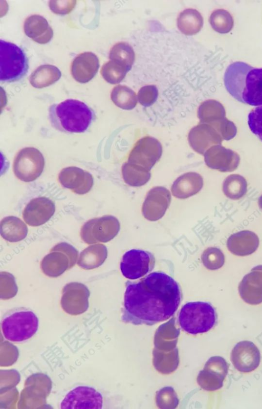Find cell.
Returning a JSON list of instances; mask_svg holds the SVG:
<instances>
[{
	"label": "cell",
	"mask_w": 262,
	"mask_h": 409,
	"mask_svg": "<svg viewBox=\"0 0 262 409\" xmlns=\"http://www.w3.org/2000/svg\"><path fill=\"white\" fill-rule=\"evenodd\" d=\"M126 285L121 316L125 323L152 326L165 321L175 314L182 300L178 283L162 272L149 273Z\"/></svg>",
	"instance_id": "6da1fadb"
},
{
	"label": "cell",
	"mask_w": 262,
	"mask_h": 409,
	"mask_svg": "<svg viewBox=\"0 0 262 409\" xmlns=\"http://www.w3.org/2000/svg\"><path fill=\"white\" fill-rule=\"evenodd\" d=\"M224 85L237 101L252 106H262V68L235 61L227 68Z\"/></svg>",
	"instance_id": "7a4b0ae2"
},
{
	"label": "cell",
	"mask_w": 262,
	"mask_h": 409,
	"mask_svg": "<svg viewBox=\"0 0 262 409\" xmlns=\"http://www.w3.org/2000/svg\"><path fill=\"white\" fill-rule=\"evenodd\" d=\"M49 116L54 128L66 133H84L95 119L92 108L83 102L73 99L51 105Z\"/></svg>",
	"instance_id": "3957f363"
},
{
	"label": "cell",
	"mask_w": 262,
	"mask_h": 409,
	"mask_svg": "<svg viewBox=\"0 0 262 409\" xmlns=\"http://www.w3.org/2000/svg\"><path fill=\"white\" fill-rule=\"evenodd\" d=\"M215 308L206 302H188L181 309L178 321L181 329L192 335L208 332L217 324Z\"/></svg>",
	"instance_id": "277c9868"
},
{
	"label": "cell",
	"mask_w": 262,
	"mask_h": 409,
	"mask_svg": "<svg viewBox=\"0 0 262 409\" xmlns=\"http://www.w3.org/2000/svg\"><path fill=\"white\" fill-rule=\"evenodd\" d=\"M4 338L12 342H22L31 338L37 332L39 320L30 309L21 307L6 312L1 320Z\"/></svg>",
	"instance_id": "5b68a950"
},
{
	"label": "cell",
	"mask_w": 262,
	"mask_h": 409,
	"mask_svg": "<svg viewBox=\"0 0 262 409\" xmlns=\"http://www.w3.org/2000/svg\"><path fill=\"white\" fill-rule=\"evenodd\" d=\"M0 81H17L27 74L28 59L24 50L14 44L0 40Z\"/></svg>",
	"instance_id": "8992f818"
},
{
	"label": "cell",
	"mask_w": 262,
	"mask_h": 409,
	"mask_svg": "<svg viewBox=\"0 0 262 409\" xmlns=\"http://www.w3.org/2000/svg\"><path fill=\"white\" fill-rule=\"evenodd\" d=\"M78 256V252L73 246L66 242L58 243L43 258L41 270L48 276L57 277L73 267Z\"/></svg>",
	"instance_id": "52a82bcc"
},
{
	"label": "cell",
	"mask_w": 262,
	"mask_h": 409,
	"mask_svg": "<svg viewBox=\"0 0 262 409\" xmlns=\"http://www.w3.org/2000/svg\"><path fill=\"white\" fill-rule=\"evenodd\" d=\"M45 166V159L37 148L27 147L20 150L15 156L13 170L20 180L29 182L36 180L41 174Z\"/></svg>",
	"instance_id": "ba28073f"
},
{
	"label": "cell",
	"mask_w": 262,
	"mask_h": 409,
	"mask_svg": "<svg viewBox=\"0 0 262 409\" xmlns=\"http://www.w3.org/2000/svg\"><path fill=\"white\" fill-rule=\"evenodd\" d=\"M155 265V258L151 252L134 249L123 254L120 263V270L125 278L135 280L148 274Z\"/></svg>",
	"instance_id": "9c48e42d"
},
{
	"label": "cell",
	"mask_w": 262,
	"mask_h": 409,
	"mask_svg": "<svg viewBox=\"0 0 262 409\" xmlns=\"http://www.w3.org/2000/svg\"><path fill=\"white\" fill-rule=\"evenodd\" d=\"M117 219L111 216L90 220L81 227V238L88 244L109 241L117 234Z\"/></svg>",
	"instance_id": "30bf717a"
},
{
	"label": "cell",
	"mask_w": 262,
	"mask_h": 409,
	"mask_svg": "<svg viewBox=\"0 0 262 409\" xmlns=\"http://www.w3.org/2000/svg\"><path fill=\"white\" fill-rule=\"evenodd\" d=\"M162 154L161 143L151 137L139 139L131 150L127 162L150 171Z\"/></svg>",
	"instance_id": "8fae6325"
},
{
	"label": "cell",
	"mask_w": 262,
	"mask_h": 409,
	"mask_svg": "<svg viewBox=\"0 0 262 409\" xmlns=\"http://www.w3.org/2000/svg\"><path fill=\"white\" fill-rule=\"evenodd\" d=\"M103 397L95 388L76 386L69 392L60 403L62 409H101Z\"/></svg>",
	"instance_id": "7c38bea8"
},
{
	"label": "cell",
	"mask_w": 262,
	"mask_h": 409,
	"mask_svg": "<svg viewBox=\"0 0 262 409\" xmlns=\"http://www.w3.org/2000/svg\"><path fill=\"white\" fill-rule=\"evenodd\" d=\"M231 361L234 368L242 373H249L258 368L260 353L252 341L243 340L237 343L232 349Z\"/></svg>",
	"instance_id": "4fadbf2b"
},
{
	"label": "cell",
	"mask_w": 262,
	"mask_h": 409,
	"mask_svg": "<svg viewBox=\"0 0 262 409\" xmlns=\"http://www.w3.org/2000/svg\"><path fill=\"white\" fill-rule=\"evenodd\" d=\"M58 181L63 187L78 195L88 193L94 183L93 176L89 171L76 166L63 168L58 175Z\"/></svg>",
	"instance_id": "5bb4252c"
},
{
	"label": "cell",
	"mask_w": 262,
	"mask_h": 409,
	"mask_svg": "<svg viewBox=\"0 0 262 409\" xmlns=\"http://www.w3.org/2000/svg\"><path fill=\"white\" fill-rule=\"evenodd\" d=\"M55 211L54 203L50 199L38 197L32 199L23 212L25 222L31 226H39L48 222Z\"/></svg>",
	"instance_id": "9a60e30c"
},
{
	"label": "cell",
	"mask_w": 262,
	"mask_h": 409,
	"mask_svg": "<svg viewBox=\"0 0 262 409\" xmlns=\"http://www.w3.org/2000/svg\"><path fill=\"white\" fill-rule=\"evenodd\" d=\"M238 290L246 303L256 305L262 303V265L255 266L243 277Z\"/></svg>",
	"instance_id": "2e32d148"
},
{
	"label": "cell",
	"mask_w": 262,
	"mask_h": 409,
	"mask_svg": "<svg viewBox=\"0 0 262 409\" xmlns=\"http://www.w3.org/2000/svg\"><path fill=\"white\" fill-rule=\"evenodd\" d=\"M89 296L90 291L85 285L71 282L63 288L61 304L67 311H85L88 307Z\"/></svg>",
	"instance_id": "e0dca14e"
},
{
	"label": "cell",
	"mask_w": 262,
	"mask_h": 409,
	"mask_svg": "<svg viewBox=\"0 0 262 409\" xmlns=\"http://www.w3.org/2000/svg\"><path fill=\"white\" fill-rule=\"evenodd\" d=\"M99 68L98 57L93 52H85L77 55L73 60L71 72L76 81L85 83L94 77Z\"/></svg>",
	"instance_id": "ac0fdd59"
},
{
	"label": "cell",
	"mask_w": 262,
	"mask_h": 409,
	"mask_svg": "<svg viewBox=\"0 0 262 409\" xmlns=\"http://www.w3.org/2000/svg\"><path fill=\"white\" fill-rule=\"evenodd\" d=\"M259 240L254 232L244 230L232 234L227 241L228 250L233 254L244 256L253 253L258 248Z\"/></svg>",
	"instance_id": "d6986e66"
},
{
	"label": "cell",
	"mask_w": 262,
	"mask_h": 409,
	"mask_svg": "<svg viewBox=\"0 0 262 409\" xmlns=\"http://www.w3.org/2000/svg\"><path fill=\"white\" fill-rule=\"evenodd\" d=\"M24 30L28 37L40 44H47L53 36V31L47 19L38 14L32 15L25 19Z\"/></svg>",
	"instance_id": "ffe728a7"
},
{
	"label": "cell",
	"mask_w": 262,
	"mask_h": 409,
	"mask_svg": "<svg viewBox=\"0 0 262 409\" xmlns=\"http://www.w3.org/2000/svg\"><path fill=\"white\" fill-rule=\"evenodd\" d=\"M203 185V178L200 174L189 172L179 176L174 181L171 190L174 197L185 199L198 193Z\"/></svg>",
	"instance_id": "44dd1931"
},
{
	"label": "cell",
	"mask_w": 262,
	"mask_h": 409,
	"mask_svg": "<svg viewBox=\"0 0 262 409\" xmlns=\"http://www.w3.org/2000/svg\"><path fill=\"white\" fill-rule=\"evenodd\" d=\"M170 200L169 190L163 186H156L148 192L143 204V211L146 216H160L163 213Z\"/></svg>",
	"instance_id": "7402d4cb"
},
{
	"label": "cell",
	"mask_w": 262,
	"mask_h": 409,
	"mask_svg": "<svg viewBox=\"0 0 262 409\" xmlns=\"http://www.w3.org/2000/svg\"><path fill=\"white\" fill-rule=\"evenodd\" d=\"M206 374L208 379L207 390L214 391L221 388L228 374L229 365L221 356L211 357L206 363Z\"/></svg>",
	"instance_id": "603a6c76"
},
{
	"label": "cell",
	"mask_w": 262,
	"mask_h": 409,
	"mask_svg": "<svg viewBox=\"0 0 262 409\" xmlns=\"http://www.w3.org/2000/svg\"><path fill=\"white\" fill-rule=\"evenodd\" d=\"M215 140V137L210 127L205 123L192 127L188 135L190 146L196 153L203 154L210 144Z\"/></svg>",
	"instance_id": "cb8c5ba5"
},
{
	"label": "cell",
	"mask_w": 262,
	"mask_h": 409,
	"mask_svg": "<svg viewBox=\"0 0 262 409\" xmlns=\"http://www.w3.org/2000/svg\"><path fill=\"white\" fill-rule=\"evenodd\" d=\"M28 232L26 224L19 218L8 216L1 222V235L10 242H17L24 239Z\"/></svg>",
	"instance_id": "d4e9b609"
},
{
	"label": "cell",
	"mask_w": 262,
	"mask_h": 409,
	"mask_svg": "<svg viewBox=\"0 0 262 409\" xmlns=\"http://www.w3.org/2000/svg\"><path fill=\"white\" fill-rule=\"evenodd\" d=\"M107 256L106 247L94 244L84 249L80 254L77 265L82 269L90 270L101 266Z\"/></svg>",
	"instance_id": "484cf974"
},
{
	"label": "cell",
	"mask_w": 262,
	"mask_h": 409,
	"mask_svg": "<svg viewBox=\"0 0 262 409\" xmlns=\"http://www.w3.org/2000/svg\"><path fill=\"white\" fill-rule=\"evenodd\" d=\"M61 76L60 70L52 64L39 66L29 77L30 84L34 88L41 89L51 85L57 81Z\"/></svg>",
	"instance_id": "4316f807"
},
{
	"label": "cell",
	"mask_w": 262,
	"mask_h": 409,
	"mask_svg": "<svg viewBox=\"0 0 262 409\" xmlns=\"http://www.w3.org/2000/svg\"><path fill=\"white\" fill-rule=\"evenodd\" d=\"M203 25V18L196 10L188 8L181 12L177 19L179 30L187 35H192L198 33Z\"/></svg>",
	"instance_id": "83f0119b"
},
{
	"label": "cell",
	"mask_w": 262,
	"mask_h": 409,
	"mask_svg": "<svg viewBox=\"0 0 262 409\" xmlns=\"http://www.w3.org/2000/svg\"><path fill=\"white\" fill-rule=\"evenodd\" d=\"M121 171L124 182L130 186L140 187L144 185L151 177L150 171L128 162L122 165Z\"/></svg>",
	"instance_id": "f1b7e54d"
},
{
	"label": "cell",
	"mask_w": 262,
	"mask_h": 409,
	"mask_svg": "<svg viewBox=\"0 0 262 409\" xmlns=\"http://www.w3.org/2000/svg\"><path fill=\"white\" fill-rule=\"evenodd\" d=\"M111 98L116 105L125 110L133 109L138 100L136 93L129 87L123 85H118L113 89Z\"/></svg>",
	"instance_id": "f546056e"
},
{
	"label": "cell",
	"mask_w": 262,
	"mask_h": 409,
	"mask_svg": "<svg viewBox=\"0 0 262 409\" xmlns=\"http://www.w3.org/2000/svg\"><path fill=\"white\" fill-rule=\"evenodd\" d=\"M109 58L110 60L118 63L129 71L135 61V54L133 48L129 44L120 42L111 49Z\"/></svg>",
	"instance_id": "4dcf8cb0"
},
{
	"label": "cell",
	"mask_w": 262,
	"mask_h": 409,
	"mask_svg": "<svg viewBox=\"0 0 262 409\" xmlns=\"http://www.w3.org/2000/svg\"><path fill=\"white\" fill-rule=\"evenodd\" d=\"M212 29L221 34L229 32L232 29L234 21L232 15L226 10L219 9L212 12L209 17Z\"/></svg>",
	"instance_id": "1f68e13d"
},
{
	"label": "cell",
	"mask_w": 262,
	"mask_h": 409,
	"mask_svg": "<svg viewBox=\"0 0 262 409\" xmlns=\"http://www.w3.org/2000/svg\"><path fill=\"white\" fill-rule=\"evenodd\" d=\"M127 72L128 71L124 67L110 60L103 65L100 73L106 81L111 84H117L125 78Z\"/></svg>",
	"instance_id": "d6a6232c"
},
{
	"label": "cell",
	"mask_w": 262,
	"mask_h": 409,
	"mask_svg": "<svg viewBox=\"0 0 262 409\" xmlns=\"http://www.w3.org/2000/svg\"><path fill=\"white\" fill-rule=\"evenodd\" d=\"M220 103L214 100L205 101L201 104L198 110V116L200 122H208L222 114Z\"/></svg>",
	"instance_id": "836d02e7"
},
{
	"label": "cell",
	"mask_w": 262,
	"mask_h": 409,
	"mask_svg": "<svg viewBox=\"0 0 262 409\" xmlns=\"http://www.w3.org/2000/svg\"><path fill=\"white\" fill-rule=\"evenodd\" d=\"M202 260L206 268L210 270H216L224 265L225 255L220 249L210 247L204 251Z\"/></svg>",
	"instance_id": "e575fe53"
},
{
	"label": "cell",
	"mask_w": 262,
	"mask_h": 409,
	"mask_svg": "<svg viewBox=\"0 0 262 409\" xmlns=\"http://www.w3.org/2000/svg\"><path fill=\"white\" fill-rule=\"evenodd\" d=\"M248 124L252 133L262 141V106L256 107L249 113Z\"/></svg>",
	"instance_id": "d590c367"
},
{
	"label": "cell",
	"mask_w": 262,
	"mask_h": 409,
	"mask_svg": "<svg viewBox=\"0 0 262 409\" xmlns=\"http://www.w3.org/2000/svg\"><path fill=\"white\" fill-rule=\"evenodd\" d=\"M158 96V88L154 84L142 87L140 89L137 95L139 103L145 107L152 105L156 101Z\"/></svg>",
	"instance_id": "8d00e7d4"
},
{
	"label": "cell",
	"mask_w": 262,
	"mask_h": 409,
	"mask_svg": "<svg viewBox=\"0 0 262 409\" xmlns=\"http://www.w3.org/2000/svg\"><path fill=\"white\" fill-rule=\"evenodd\" d=\"M76 1H50L49 6L51 10L54 13L60 15L67 14L74 9Z\"/></svg>",
	"instance_id": "74e56055"
}]
</instances>
